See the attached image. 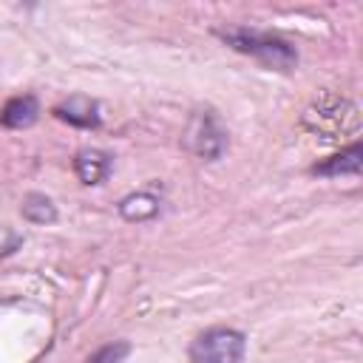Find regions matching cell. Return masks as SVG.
<instances>
[{
	"mask_svg": "<svg viewBox=\"0 0 363 363\" xmlns=\"http://www.w3.org/2000/svg\"><path fill=\"white\" fill-rule=\"evenodd\" d=\"M20 213L31 224H54L57 221V207L45 193H26L23 204H20Z\"/></svg>",
	"mask_w": 363,
	"mask_h": 363,
	"instance_id": "obj_10",
	"label": "cell"
},
{
	"mask_svg": "<svg viewBox=\"0 0 363 363\" xmlns=\"http://www.w3.org/2000/svg\"><path fill=\"white\" fill-rule=\"evenodd\" d=\"M213 34L224 45H230L233 51H238L244 57H252L255 62H261L269 71L289 74L298 65V48L275 31L255 28V26H221Z\"/></svg>",
	"mask_w": 363,
	"mask_h": 363,
	"instance_id": "obj_1",
	"label": "cell"
},
{
	"mask_svg": "<svg viewBox=\"0 0 363 363\" xmlns=\"http://www.w3.org/2000/svg\"><path fill=\"white\" fill-rule=\"evenodd\" d=\"M357 113L360 111H357L354 102H349L343 96L326 94V96L312 102V108L306 111L303 122L315 133H320L326 142H332V139H337L343 133H357V128H360V116Z\"/></svg>",
	"mask_w": 363,
	"mask_h": 363,
	"instance_id": "obj_2",
	"label": "cell"
},
{
	"mask_svg": "<svg viewBox=\"0 0 363 363\" xmlns=\"http://www.w3.org/2000/svg\"><path fill=\"white\" fill-rule=\"evenodd\" d=\"M128 352H130V346H128L125 340H113V343L96 349L85 363H122V360L128 357Z\"/></svg>",
	"mask_w": 363,
	"mask_h": 363,
	"instance_id": "obj_11",
	"label": "cell"
},
{
	"mask_svg": "<svg viewBox=\"0 0 363 363\" xmlns=\"http://www.w3.org/2000/svg\"><path fill=\"white\" fill-rule=\"evenodd\" d=\"M54 116L74 125V128H99L102 122V113H99V102L85 96V94H71L68 99H62L57 108H54Z\"/></svg>",
	"mask_w": 363,
	"mask_h": 363,
	"instance_id": "obj_5",
	"label": "cell"
},
{
	"mask_svg": "<svg viewBox=\"0 0 363 363\" xmlns=\"http://www.w3.org/2000/svg\"><path fill=\"white\" fill-rule=\"evenodd\" d=\"M116 210H119V216L125 221H147V218H153L159 213V199L153 193H147V190H139V193L125 196L116 204Z\"/></svg>",
	"mask_w": 363,
	"mask_h": 363,
	"instance_id": "obj_9",
	"label": "cell"
},
{
	"mask_svg": "<svg viewBox=\"0 0 363 363\" xmlns=\"http://www.w3.org/2000/svg\"><path fill=\"white\" fill-rule=\"evenodd\" d=\"M184 145L204 162H218L230 145V136L221 119L213 111H196L184 130Z\"/></svg>",
	"mask_w": 363,
	"mask_h": 363,
	"instance_id": "obj_4",
	"label": "cell"
},
{
	"mask_svg": "<svg viewBox=\"0 0 363 363\" xmlns=\"http://www.w3.org/2000/svg\"><path fill=\"white\" fill-rule=\"evenodd\" d=\"M363 164V147L360 142H352L349 147H343L340 153L312 164V176H323V179H337V176H357Z\"/></svg>",
	"mask_w": 363,
	"mask_h": 363,
	"instance_id": "obj_7",
	"label": "cell"
},
{
	"mask_svg": "<svg viewBox=\"0 0 363 363\" xmlns=\"http://www.w3.org/2000/svg\"><path fill=\"white\" fill-rule=\"evenodd\" d=\"M40 116V102L34 94H20V96H11L3 111H0V125L3 128H11V130H23V128H31Z\"/></svg>",
	"mask_w": 363,
	"mask_h": 363,
	"instance_id": "obj_8",
	"label": "cell"
},
{
	"mask_svg": "<svg viewBox=\"0 0 363 363\" xmlns=\"http://www.w3.org/2000/svg\"><path fill=\"white\" fill-rule=\"evenodd\" d=\"M113 159L99 147H79L74 156V173L82 184H102L111 176Z\"/></svg>",
	"mask_w": 363,
	"mask_h": 363,
	"instance_id": "obj_6",
	"label": "cell"
},
{
	"mask_svg": "<svg viewBox=\"0 0 363 363\" xmlns=\"http://www.w3.org/2000/svg\"><path fill=\"white\" fill-rule=\"evenodd\" d=\"M247 337L233 326H213L190 343L187 363H244Z\"/></svg>",
	"mask_w": 363,
	"mask_h": 363,
	"instance_id": "obj_3",
	"label": "cell"
}]
</instances>
